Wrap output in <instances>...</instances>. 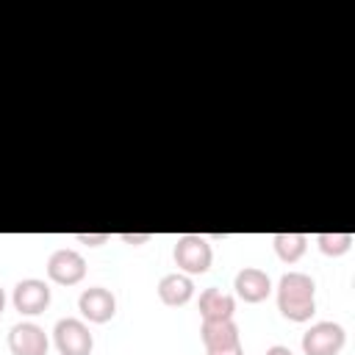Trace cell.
<instances>
[{
	"instance_id": "obj_1",
	"label": "cell",
	"mask_w": 355,
	"mask_h": 355,
	"mask_svg": "<svg viewBox=\"0 0 355 355\" xmlns=\"http://www.w3.org/2000/svg\"><path fill=\"white\" fill-rule=\"evenodd\" d=\"M277 308L291 322H308L316 313V283L305 272H286L277 283Z\"/></svg>"
},
{
	"instance_id": "obj_2",
	"label": "cell",
	"mask_w": 355,
	"mask_h": 355,
	"mask_svg": "<svg viewBox=\"0 0 355 355\" xmlns=\"http://www.w3.org/2000/svg\"><path fill=\"white\" fill-rule=\"evenodd\" d=\"M172 255H175V263L183 275H205L211 269V261H214V250H211L208 239L197 236V233L178 236Z\"/></svg>"
},
{
	"instance_id": "obj_3",
	"label": "cell",
	"mask_w": 355,
	"mask_h": 355,
	"mask_svg": "<svg viewBox=\"0 0 355 355\" xmlns=\"http://www.w3.org/2000/svg\"><path fill=\"white\" fill-rule=\"evenodd\" d=\"M347 344V333L338 322H316L302 333L305 355H338Z\"/></svg>"
},
{
	"instance_id": "obj_4",
	"label": "cell",
	"mask_w": 355,
	"mask_h": 355,
	"mask_svg": "<svg viewBox=\"0 0 355 355\" xmlns=\"http://www.w3.org/2000/svg\"><path fill=\"white\" fill-rule=\"evenodd\" d=\"M53 338L61 355H92L94 338L80 319H58L53 327Z\"/></svg>"
},
{
	"instance_id": "obj_5",
	"label": "cell",
	"mask_w": 355,
	"mask_h": 355,
	"mask_svg": "<svg viewBox=\"0 0 355 355\" xmlns=\"http://www.w3.org/2000/svg\"><path fill=\"white\" fill-rule=\"evenodd\" d=\"M86 275V261L78 250H55L50 258H47V277L58 286H75L80 283Z\"/></svg>"
},
{
	"instance_id": "obj_6",
	"label": "cell",
	"mask_w": 355,
	"mask_h": 355,
	"mask_svg": "<svg viewBox=\"0 0 355 355\" xmlns=\"http://www.w3.org/2000/svg\"><path fill=\"white\" fill-rule=\"evenodd\" d=\"M78 311L83 313V319L94 324H105L116 313V297L103 286H92L78 297Z\"/></svg>"
},
{
	"instance_id": "obj_7",
	"label": "cell",
	"mask_w": 355,
	"mask_h": 355,
	"mask_svg": "<svg viewBox=\"0 0 355 355\" xmlns=\"http://www.w3.org/2000/svg\"><path fill=\"white\" fill-rule=\"evenodd\" d=\"M47 305H50V286L44 280L28 277V280H19L14 286V308L19 313L36 316V313H44Z\"/></svg>"
},
{
	"instance_id": "obj_8",
	"label": "cell",
	"mask_w": 355,
	"mask_h": 355,
	"mask_svg": "<svg viewBox=\"0 0 355 355\" xmlns=\"http://www.w3.org/2000/svg\"><path fill=\"white\" fill-rule=\"evenodd\" d=\"M11 355H47V336L33 322H19L8 330Z\"/></svg>"
},
{
	"instance_id": "obj_9",
	"label": "cell",
	"mask_w": 355,
	"mask_h": 355,
	"mask_svg": "<svg viewBox=\"0 0 355 355\" xmlns=\"http://www.w3.org/2000/svg\"><path fill=\"white\" fill-rule=\"evenodd\" d=\"M236 294L244 300V302H263L272 291V283H269V275L255 269V266H244L239 275H236V283H233Z\"/></svg>"
},
{
	"instance_id": "obj_10",
	"label": "cell",
	"mask_w": 355,
	"mask_h": 355,
	"mask_svg": "<svg viewBox=\"0 0 355 355\" xmlns=\"http://www.w3.org/2000/svg\"><path fill=\"white\" fill-rule=\"evenodd\" d=\"M200 336H202L205 352L241 344V338H239V324H236L233 319H208V322H202Z\"/></svg>"
},
{
	"instance_id": "obj_11",
	"label": "cell",
	"mask_w": 355,
	"mask_h": 355,
	"mask_svg": "<svg viewBox=\"0 0 355 355\" xmlns=\"http://www.w3.org/2000/svg\"><path fill=\"white\" fill-rule=\"evenodd\" d=\"M191 294H194V283L183 272H169L158 280V297H161L164 305H172V308L186 305L191 300Z\"/></svg>"
},
{
	"instance_id": "obj_12",
	"label": "cell",
	"mask_w": 355,
	"mask_h": 355,
	"mask_svg": "<svg viewBox=\"0 0 355 355\" xmlns=\"http://www.w3.org/2000/svg\"><path fill=\"white\" fill-rule=\"evenodd\" d=\"M197 308H200L202 322H208V319H233V313H236V300H233L230 294H225L222 288L211 286V288H205V291L200 294Z\"/></svg>"
},
{
	"instance_id": "obj_13",
	"label": "cell",
	"mask_w": 355,
	"mask_h": 355,
	"mask_svg": "<svg viewBox=\"0 0 355 355\" xmlns=\"http://www.w3.org/2000/svg\"><path fill=\"white\" fill-rule=\"evenodd\" d=\"M272 244H275V252L280 261L297 263L308 250V236L305 233H275Z\"/></svg>"
},
{
	"instance_id": "obj_14",
	"label": "cell",
	"mask_w": 355,
	"mask_h": 355,
	"mask_svg": "<svg viewBox=\"0 0 355 355\" xmlns=\"http://www.w3.org/2000/svg\"><path fill=\"white\" fill-rule=\"evenodd\" d=\"M316 244H319V250L324 255L338 258V255H344L352 247V233H319L316 236Z\"/></svg>"
},
{
	"instance_id": "obj_15",
	"label": "cell",
	"mask_w": 355,
	"mask_h": 355,
	"mask_svg": "<svg viewBox=\"0 0 355 355\" xmlns=\"http://www.w3.org/2000/svg\"><path fill=\"white\" fill-rule=\"evenodd\" d=\"M75 239H78L80 244H89V247H97V244H105V241H108L111 236H108V233H78Z\"/></svg>"
},
{
	"instance_id": "obj_16",
	"label": "cell",
	"mask_w": 355,
	"mask_h": 355,
	"mask_svg": "<svg viewBox=\"0 0 355 355\" xmlns=\"http://www.w3.org/2000/svg\"><path fill=\"white\" fill-rule=\"evenodd\" d=\"M119 239H122L125 244H144V241H150L153 236H150V233H122Z\"/></svg>"
},
{
	"instance_id": "obj_17",
	"label": "cell",
	"mask_w": 355,
	"mask_h": 355,
	"mask_svg": "<svg viewBox=\"0 0 355 355\" xmlns=\"http://www.w3.org/2000/svg\"><path fill=\"white\" fill-rule=\"evenodd\" d=\"M205 355H244V347L241 344H233V347H225V349H211Z\"/></svg>"
},
{
	"instance_id": "obj_18",
	"label": "cell",
	"mask_w": 355,
	"mask_h": 355,
	"mask_svg": "<svg viewBox=\"0 0 355 355\" xmlns=\"http://www.w3.org/2000/svg\"><path fill=\"white\" fill-rule=\"evenodd\" d=\"M263 355H294L288 347H283V344H275V347H269Z\"/></svg>"
},
{
	"instance_id": "obj_19",
	"label": "cell",
	"mask_w": 355,
	"mask_h": 355,
	"mask_svg": "<svg viewBox=\"0 0 355 355\" xmlns=\"http://www.w3.org/2000/svg\"><path fill=\"white\" fill-rule=\"evenodd\" d=\"M3 308H6V291L0 288V313H3Z\"/></svg>"
}]
</instances>
